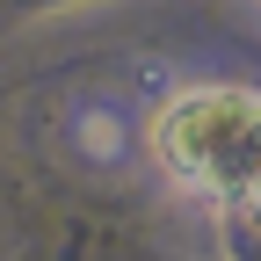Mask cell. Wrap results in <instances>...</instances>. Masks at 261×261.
Returning a JSON list of instances; mask_svg holds the SVG:
<instances>
[{"label":"cell","mask_w":261,"mask_h":261,"mask_svg":"<svg viewBox=\"0 0 261 261\" xmlns=\"http://www.w3.org/2000/svg\"><path fill=\"white\" fill-rule=\"evenodd\" d=\"M80 138H87L94 160H116V152H123V123L102 116V109H87V116H80Z\"/></svg>","instance_id":"cell-2"},{"label":"cell","mask_w":261,"mask_h":261,"mask_svg":"<svg viewBox=\"0 0 261 261\" xmlns=\"http://www.w3.org/2000/svg\"><path fill=\"white\" fill-rule=\"evenodd\" d=\"M160 167L211 203L261 218V94L254 87H189L152 123Z\"/></svg>","instance_id":"cell-1"}]
</instances>
